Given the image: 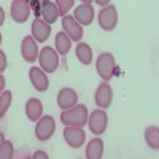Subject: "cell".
I'll return each instance as SVG.
<instances>
[{
  "label": "cell",
  "mask_w": 159,
  "mask_h": 159,
  "mask_svg": "<svg viewBox=\"0 0 159 159\" xmlns=\"http://www.w3.org/2000/svg\"><path fill=\"white\" fill-rule=\"evenodd\" d=\"M115 67H116V62H115L113 54H110V52H100V56L97 57V62H96V69H97L99 76L105 83L113 78Z\"/></svg>",
  "instance_id": "cell-2"
},
{
  "label": "cell",
  "mask_w": 159,
  "mask_h": 159,
  "mask_svg": "<svg viewBox=\"0 0 159 159\" xmlns=\"http://www.w3.org/2000/svg\"><path fill=\"white\" fill-rule=\"evenodd\" d=\"M7 65H8V62H7V56H5V52L0 49V73H2V72L7 69Z\"/></svg>",
  "instance_id": "cell-25"
},
{
  "label": "cell",
  "mask_w": 159,
  "mask_h": 159,
  "mask_svg": "<svg viewBox=\"0 0 159 159\" xmlns=\"http://www.w3.org/2000/svg\"><path fill=\"white\" fill-rule=\"evenodd\" d=\"M11 102H13L11 91H3L2 94H0V119H2L7 115V111L10 110Z\"/></svg>",
  "instance_id": "cell-22"
},
{
  "label": "cell",
  "mask_w": 159,
  "mask_h": 159,
  "mask_svg": "<svg viewBox=\"0 0 159 159\" xmlns=\"http://www.w3.org/2000/svg\"><path fill=\"white\" fill-rule=\"evenodd\" d=\"M97 5H105V7H108L110 2H107V0H97Z\"/></svg>",
  "instance_id": "cell-29"
},
{
  "label": "cell",
  "mask_w": 159,
  "mask_h": 159,
  "mask_svg": "<svg viewBox=\"0 0 159 159\" xmlns=\"http://www.w3.org/2000/svg\"><path fill=\"white\" fill-rule=\"evenodd\" d=\"M94 100L97 103V107L100 110L103 108H108L111 105V100H113V91H111V86L108 83H102L97 91H96V96H94Z\"/></svg>",
  "instance_id": "cell-10"
},
{
  "label": "cell",
  "mask_w": 159,
  "mask_h": 159,
  "mask_svg": "<svg viewBox=\"0 0 159 159\" xmlns=\"http://www.w3.org/2000/svg\"><path fill=\"white\" fill-rule=\"evenodd\" d=\"M42 113H43V103L38 99L32 97L25 102V115H27L29 121H38L42 118Z\"/></svg>",
  "instance_id": "cell-17"
},
{
  "label": "cell",
  "mask_w": 159,
  "mask_h": 159,
  "mask_svg": "<svg viewBox=\"0 0 159 159\" xmlns=\"http://www.w3.org/2000/svg\"><path fill=\"white\" fill-rule=\"evenodd\" d=\"M40 16H42V21H45L48 25L49 24H54L57 16H59V11L54 2H49V0H43L42 5H40Z\"/></svg>",
  "instance_id": "cell-16"
},
{
  "label": "cell",
  "mask_w": 159,
  "mask_h": 159,
  "mask_svg": "<svg viewBox=\"0 0 159 159\" xmlns=\"http://www.w3.org/2000/svg\"><path fill=\"white\" fill-rule=\"evenodd\" d=\"M3 142H5V134H3V132H0V147L3 145Z\"/></svg>",
  "instance_id": "cell-30"
},
{
  "label": "cell",
  "mask_w": 159,
  "mask_h": 159,
  "mask_svg": "<svg viewBox=\"0 0 159 159\" xmlns=\"http://www.w3.org/2000/svg\"><path fill=\"white\" fill-rule=\"evenodd\" d=\"M49 34H51V27L42 19H35L32 22V38L38 43H45L46 40L49 38Z\"/></svg>",
  "instance_id": "cell-15"
},
{
  "label": "cell",
  "mask_w": 159,
  "mask_h": 159,
  "mask_svg": "<svg viewBox=\"0 0 159 159\" xmlns=\"http://www.w3.org/2000/svg\"><path fill=\"white\" fill-rule=\"evenodd\" d=\"M0 45H2V34H0Z\"/></svg>",
  "instance_id": "cell-31"
},
{
  "label": "cell",
  "mask_w": 159,
  "mask_h": 159,
  "mask_svg": "<svg viewBox=\"0 0 159 159\" xmlns=\"http://www.w3.org/2000/svg\"><path fill=\"white\" fill-rule=\"evenodd\" d=\"M30 16V5L25 0H15L11 3V18L18 24H24Z\"/></svg>",
  "instance_id": "cell-8"
},
{
  "label": "cell",
  "mask_w": 159,
  "mask_h": 159,
  "mask_svg": "<svg viewBox=\"0 0 159 159\" xmlns=\"http://www.w3.org/2000/svg\"><path fill=\"white\" fill-rule=\"evenodd\" d=\"M102 154H103V142L102 139L96 137L89 140L88 147H86V157L88 159H102Z\"/></svg>",
  "instance_id": "cell-18"
},
{
  "label": "cell",
  "mask_w": 159,
  "mask_h": 159,
  "mask_svg": "<svg viewBox=\"0 0 159 159\" xmlns=\"http://www.w3.org/2000/svg\"><path fill=\"white\" fill-rule=\"evenodd\" d=\"M56 130V123H54V118L52 116H43L37 121L35 126V137L40 142H46L52 137Z\"/></svg>",
  "instance_id": "cell-5"
},
{
  "label": "cell",
  "mask_w": 159,
  "mask_h": 159,
  "mask_svg": "<svg viewBox=\"0 0 159 159\" xmlns=\"http://www.w3.org/2000/svg\"><path fill=\"white\" fill-rule=\"evenodd\" d=\"M56 49H57V52L61 56H65L67 52L70 51V48H72V42H70V38L65 35L64 32H57V35H56Z\"/></svg>",
  "instance_id": "cell-21"
},
{
  "label": "cell",
  "mask_w": 159,
  "mask_h": 159,
  "mask_svg": "<svg viewBox=\"0 0 159 159\" xmlns=\"http://www.w3.org/2000/svg\"><path fill=\"white\" fill-rule=\"evenodd\" d=\"M29 78H30V83L32 86L38 91V92H45L49 86V81H48V76L46 73L38 69V67H32L29 69Z\"/></svg>",
  "instance_id": "cell-13"
},
{
  "label": "cell",
  "mask_w": 159,
  "mask_h": 159,
  "mask_svg": "<svg viewBox=\"0 0 159 159\" xmlns=\"http://www.w3.org/2000/svg\"><path fill=\"white\" fill-rule=\"evenodd\" d=\"M76 59L83 65H89L92 62V49L88 43H80L76 45Z\"/></svg>",
  "instance_id": "cell-19"
},
{
  "label": "cell",
  "mask_w": 159,
  "mask_h": 159,
  "mask_svg": "<svg viewBox=\"0 0 159 159\" xmlns=\"http://www.w3.org/2000/svg\"><path fill=\"white\" fill-rule=\"evenodd\" d=\"M13 154H15L13 143L10 140H5L3 145L0 147V159H13Z\"/></svg>",
  "instance_id": "cell-23"
},
{
  "label": "cell",
  "mask_w": 159,
  "mask_h": 159,
  "mask_svg": "<svg viewBox=\"0 0 159 159\" xmlns=\"http://www.w3.org/2000/svg\"><path fill=\"white\" fill-rule=\"evenodd\" d=\"M73 18L80 25H91L92 19H94V8L91 7V3L84 2V3L76 7Z\"/></svg>",
  "instance_id": "cell-14"
},
{
  "label": "cell",
  "mask_w": 159,
  "mask_h": 159,
  "mask_svg": "<svg viewBox=\"0 0 159 159\" xmlns=\"http://www.w3.org/2000/svg\"><path fill=\"white\" fill-rule=\"evenodd\" d=\"M88 107L86 105H75L73 108L61 113V121L67 127H83L88 124Z\"/></svg>",
  "instance_id": "cell-1"
},
{
  "label": "cell",
  "mask_w": 159,
  "mask_h": 159,
  "mask_svg": "<svg viewBox=\"0 0 159 159\" xmlns=\"http://www.w3.org/2000/svg\"><path fill=\"white\" fill-rule=\"evenodd\" d=\"M38 62H40V69H42L43 72L54 73L59 67V56L52 48L45 46L38 52Z\"/></svg>",
  "instance_id": "cell-3"
},
{
  "label": "cell",
  "mask_w": 159,
  "mask_h": 159,
  "mask_svg": "<svg viewBox=\"0 0 159 159\" xmlns=\"http://www.w3.org/2000/svg\"><path fill=\"white\" fill-rule=\"evenodd\" d=\"M5 84H7V81H5V76L0 73V94L3 92V89H5Z\"/></svg>",
  "instance_id": "cell-27"
},
{
  "label": "cell",
  "mask_w": 159,
  "mask_h": 159,
  "mask_svg": "<svg viewBox=\"0 0 159 159\" xmlns=\"http://www.w3.org/2000/svg\"><path fill=\"white\" fill-rule=\"evenodd\" d=\"M5 22V11H3V8L0 7V25H2Z\"/></svg>",
  "instance_id": "cell-28"
},
{
  "label": "cell",
  "mask_w": 159,
  "mask_h": 159,
  "mask_svg": "<svg viewBox=\"0 0 159 159\" xmlns=\"http://www.w3.org/2000/svg\"><path fill=\"white\" fill-rule=\"evenodd\" d=\"M62 134H64V140L72 148L83 147V143L86 140V134L81 127H65Z\"/></svg>",
  "instance_id": "cell-9"
},
{
  "label": "cell",
  "mask_w": 159,
  "mask_h": 159,
  "mask_svg": "<svg viewBox=\"0 0 159 159\" xmlns=\"http://www.w3.org/2000/svg\"><path fill=\"white\" fill-rule=\"evenodd\" d=\"M38 45L32 37H24L21 43V54L25 62H35L38 59Z\"/></svg>",
  "instance_id": "cell-12"
},
{
  "label": "cell",
  "mask_w": 159,
  "mask_h": 159,
  "mask_svg": "<svg viewBox=\"0 0 159 159\" xmlns=\"http://www.w3.org/2000/svg\"><path fill=\"white\" fill-rule=\"evenodd\" d=\"M145 142L151 150H159V129L157 126H150L145 130Z\"/></svg>",
  "instance_id": "cell-20"
},
{
  "label": "cell",
  "mask_w": 159,
  "mask_h": 159,
  "mask_svg": "<svg viewBox=\"0 0 159 159\" xmlns=\"http://www.w3.org/2000/svg\"><path fill=\"white\" fill-rule=\"evenodd\" d=\"M116 24H118V10H116L115 5L110 3L108 7L100 10V13H99V25L105 32H111V30H115Z\"/></svg>",
  "instance_id": "cell-6"
},
{
  "label": "cell",
  "mask_w": 159,
  "mask_h": 159,
  "mask_svg": "<svg viewBox=\"0 0 159 159\" xmlns=\"http://www.w3.org/2000/svg\"><path fill=\"white\" fill-rule=\"evenodd\" d=\"M56 3V7H57V11H59V16H67V13H69V10L75 5V2L73 0H57V2H54Z\"/></svg>",
  "instance_id": "cell-24"
},
{
  "label": "cell",
  "mask_w": 159,
  "mask_h": 159,
  "mask_svg": "<svg viewBox=\"0 0 159 159\" xmlns=\"http://www.w3.org/2000/svg\"><path fill=\"white\" fill-rule=\"evenodd\" d=\"M25 159H29V157H25Z\"/></svg>",
  "instance_id": "cell-32"
},
{
  "label": "cell",
  "mask_w": 159,
  "mask_h": 159,
  "mask_svg": "<svg viewBox=\"0 0 159 159\" xmlns=\"http://www.w3.org/2000/svg\"><path fill=\"white\" fill-rule=\"evenodd\" d=\"M62 29H64V34L70 38V42H80L83 38V29L80 25L73 16H64L62 18Z\"/></svg>",
  "instance_id": "cell-7"
},
{
  "label": "cell",
  "mask_w": 159,
  "mask_h": 159,
  "mask_svg": "<svg viewBox=\"0 0 159 159\" xmlns=\"http://www.w3.org/2000/svg\"><path fill=\"white\" fill-rule=\"evenodd\" d=\"M32 159H49V156L45 153V151H35L34 153V156H32Z\"/></svg>",
  "instance_id": "cell-26"
},
{
  "label": "cell",
  "mask_w": 159,
  "mask_h": 159,
  "mask_svg": "<svg viewBox=\"0 0 159 159\" xmlns=\"http://www.w3.org/2000/svg\"><path fill=\"white\" fill-rule=\"evenodd\" d=\"M76 100H78V94L72 88H62L57 94V105L59 108H62V111L73 108L76 105Z\"/></svg>",
  "instance_id": "cell-11"
},
{
  "label": "cell",
  "mask_w": 159,
  "mask_h": 159,
  "mask_svg": "<svg viewBox=\"0 0 159 159\" xmlns=\"http://www.w3.org/2000/svg\"><path fill=\"white\" fill-rule=\"evenodd\" d=\"M88 124H89V130L96 135H102L108 126V116L103 110L97 108L94 111H91V115L88 116Z\"/></svg>",
  "instance_id": "cell-4"
}]
</instances>
